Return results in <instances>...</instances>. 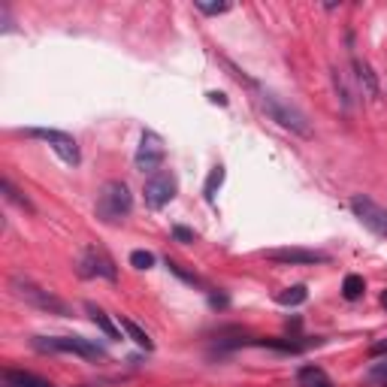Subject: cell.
I'll list each match as a JSON object with an SVG mask.
<instances>
[{
	"instance_id": "obj_1",
	"label": "cell",
	"mask_w": 387,
	"mask_h": 387,
	"mask_svg": "<svg viewBox=\"0 0 387 387\" xmlns=\"http://www.w3.org/2000/svg\"><path fill=\"white\" fill-rule=\"evenodd\" d=\"M260 106H263V112H267L269 118L276 121V125H282L285 130H291V134L303 136V139L312 136V125H309L306 112L296 109L294 103L282 100L276 91H267V88H260Z\"/></svg>"
},
{
	"instance_id": "obj_2",
	"label": "cell",
	"mask_w": 387,
	"mask_h": 387,
	"mask_svg": "<svg viewBox=\"0 0 387 387\" xmlns=\"http://www.w3.org/2000/svg\"><path fill=\"white\" fill-rule=\"evenodd\" d=\"M130 209H134V194H130V188L121 182V179H109L100 194H97V218L103 221V224H118V221H125L130 215Z\"/></svg>"
},
{
	"instance_id": "obj_3",
	"label": "cell",
	"mask_w": 387,
	"mask_h": 387,
	"mask_svg": "<svg viewBox=\"0 0 387 387\" xmlns=\"http://www.w3.org/2000/svg\"><path fill=\"white\" fill-rule=\"evenodd\" d=\"M30 345L43 354H76L82 360H106V351L100 345L82 339V336H34Z\"/></svg>"
},
{
	"instance_id": "obj_4",
	"label": "cell",
	"mask_w": 387,
	"mask_h": 387,
	"mask_svg": "<svg viewBox=\"0 0 387 387\" xmlns=\"http://www.w3.org/2000/svg\"><path fill=\"white\" fill-rule=\"evenodd\" d=\"M10 287H12V294L19 296V300H24L28 306H34V309H43V312H48V315H61V318H70L73 315L67 303L57 300L55 294H48L46 287H39L37 282H30V278L15 276L12 282H10Z\"/></svg>"
},
{
	"instance_id": "obj_5",
	"label": "cell",
	"mask_w": 387,
	"mask_h": 387,
	"mask_svg": "<svg viewBox=\"0 0 387 387\" xmlns=\"http://www.w3.org/2000/svg\"><path fill=\"white\" fill-rule=\"evenodd\" d=\"M143 194H145V206H148V209H154V212L163 209V206L172 203V200H176V194H179L176 172H172V170H158L154 176H148Z\"/></svg>"
},
{
	"instance_id": "obj_6",
	"label": "cell",
	"mask_w": 387,
	"mask_h": 387,
	"mask_svg": "<svg viewBox=\"0 0 387 387\" xmlns=\"http://www.w3.org/2000/svg\"><path fill=\"white\" fill-rule=\"evenodd\" d=\"M163 161H167V145H163V139L154 134V130H145L143 136H139V145H136V154H134V163L139 172H148V176H154Z\"/></svg>"
},
{
	"instance_id": "obj_7",
	"label": "cell",
	"mask_w": 387,
	"mask_h": 387,
	"mask_svg": "<svg viewBox=\"0 0 387 387\" xmlns=\"http://www.w3.org/2000/svg\"><path fill=\"white\" fill-rule=\"evenodd\" d=\"M76 273H79L82 278H97V276H103V278H109V282H115V278H118L115 260H112L103 249H97V245H88V249L79 254Z\"/></svg>"
},
{
	"instance_id": "obj_8",
	"label": "cell",
	"mask_w": 387,
	"mask_h": 387,
	"mask_svg": "<svg viewBox=\"0 0 387 387\" xmlns=\"http://www.w3.org/2000/svg\"><path fill=\"white\" fill-rule=\"evenodd\" d=\"M28 136L34 139H43V143H48L55 148V154L61 158L64 163H70V167H79L82 154H79V145L76 139H73L70 134H64V130H46V127H34V130H24Z\"/></svg>"
},
{
	"instance_id": "obj_9",
	"label": "cell",
	"mask_w": 387,
	"mask_h": 387,
	"mask_svg": "<svg viewBox=\"0 0 387 387\" xmlns=\"http://www.w3.org/2000/svg\"><path fill=\"white\" fill-rule=\"evenodd\" d=\"M267 260L285 263V267H315V263H330V254L312 249H273L267 251Z\"/></svg>"
},
{
	"instance_id": "obj_10",
	"label": "cell",
	"mask_w": 387,
	"mask_h": 387,
	"mask_svg": "<svg viewBox=\"0 0 387 387\" xmlns=\"http://www.w3.org/2000/svg\"><path fill=\"white\" fill-rule=\"evenodd\" d=\"M351 212L363 221L369 230L387 236V209H381V206L372 203L369 197H351Z\"/></svg>"
},
{
	"instance_id": "obj_11",
	"label": "cell",
	"mask_w": 387,
	"mask_h": 387,
	"mask_svg": "<svg viewBox=\"0 0 387 387\" xmlns=\"http://www.w3.org/2000/svg\"><path fill=\"white\" fill-rule=\"evenodd\" d=\"M3 387H55L43 375L24 372V369H3Z\"/></svg>"
},
{
	"instance_id": "obj_12",
	"label": "cell",
	"mask_w": 387,
	"mask_h": 387,
	"mask_svg": "<svg viewBox=\"0 0 387 387\" xmlns=\"http://www.w3.org/2000/svg\"><path fill=\"white\" fill-rule=\"evenodd\" d=\"M85 312H88V315H91V321L97 324V330H100V333L106 336V339H112V342H118V339H121L118 327L112 324V318L106 315V312H103L100 306H97V303H85Z\"/></svg>"
},
{
	"instance_id": "obj_13",
	"label": "cell",
	"mask_w": 387,
	"mask_h": 387,
	"mask_svg": "<svg viewBox=\"0 0 387 387\" xmlns=\"http://www.w3.org/2000/svg\"><path fill=\"white\" fill-rule=\"evenodd\" d=\"M118 324H121V330L127 333V339L134 342V345H139V348H145V351H152L154 348V342H152V336H148L143 327L136 324V321H130V318H125V315H118Z\"/></svg>"
},
{
	"instance_id": "obj_14",
	"label": "cell",
	"mask_w": 387,
	"mask_h": 387,
	"mask_svg": "<svg viewBox=\"0 0 387 387\" xmlns=\"http://www.w3.org/2000/svg\"><path fill=\"white\" fill-rule=\"evenodd\" d=\"M354 73H357V82H360V88L366 91V97H378V79H375V73L369 70V64L354 57Z\"/></svg>"
},
{
	"instance_id": "obj_15",
	"label": "cell",
	"mask_w": 387,
	"mask_h": 387,
	"mask_svg": "<svg viewBox=\"0 0 387 387\" xmlns=\"http://www.w3.org/2000/svg\"><path fill=\"white\" fill-rule=\"evenodd\" d=\"M306 300H309L306 285H294V287H287V291L276 294V303H278V306H303Z\"/></svg>"
},
{
	"instance_id": "obj_16",
	"label": "cell",
	"mask_w": 387,
	"mask_h": 387,
	"mask_svg": "<svg viewBox=\"0 0 387 387\" xmlns=\"http://www.w3.org/2000/svg\"><path fill=\"white\" fill-rule=\"evenodd\" d=\"M0 191H3V197H6L10 203L19 206V209H24V212H34V203H30L24 194L15 191V185L10 182V176H3V182H0Z\"/></svg>"
},
{
	"instance_id": "obj_17",
	"label": "cell",
	"mask_w": 387,
	"mask_h": 387,
	"mask_svg": "<svg viewBox=\"0 0 387 387\" xmlns=\"http://www.w3.org/2000/svg\"><path fill=\"white\" fill-rule=\"evenodd\" d=\"M366 291V282H363V276H345V282H342V296L345 300H360Z\"/></svg>"
},
{
	"instance_id": "obj_18",
	"label": "cell",
	"mask_w": 387,
	"mask_h": 387,
	"mask_svg": "<svg viewBox=\"0 0 387 387\" xmlns=\"http://www.w3.org/2000/svg\"><path fill=\"white\" fill-rule=\"evenodd\" d=\"M221 185H224V167H221V163H218V167H212L209 170V179H206V185H203V194H206V200H215V194H218V188Z\"/></svg>"
},
{
	"instance_id": "obj_19",
	"label": "cell",
	"mask_w": 387,
	"mask_h": 387,
	"mask_svg": "<svg viewBox=\"0 0 387 387\" xmlns=\"http://www.w3.org/2000/svg\"><path fill=\"white\" fill-rule=\"evenodd\" d=\"M167 269H170L172 276H179V278H182V282H188L191 287H203V291H206V282H203V278L197 276V273H188V269H185L179 260H170V258H167Z\"/></svg>"
},
{
	"instance_id": "obj_20",
	"label": "cell",
	"mask_w": 387,
	"mask_h": 387,
	"mask_svg": "<svg viewBox=\"0 0 387 387\" xmlns=\"http://www.w3.org/2000/svg\"><path fill=\"white\" fill-rule=\"evenodd\" d=\"M130 267H136V269H152V267H154V254L145 251V249L130 251Z\"/></svg>"
},
{
	"instance_id": "obj_21",
	"label": "cell",
	"mask_w": 387,
	"mask_h": 387,
	"mask_svg": "<svg viewBox=\"0 0 387 387\" xmlns=\"http://www.w3.org/2000/svg\"><path fill=\"white\" fill-rule=\"evenodd\" d=\"M296 378H300L303 384H309V387H312L315 381H321V378H327V375H324V369H318V366H303L300 372H296Z\"/></svg>"
},
{
	"instance_id": "obj_22",
	"label": "cell",
	"mask_w": 387,
	"mask_h": 387,
	"mask_svg": "<svg viewBox=\"0 0 387 387\" xmlns=\"http://www.w3.org/2000/svg\"><path fill=\"white\" fill-rule=\"evenodd\" d=\"M194 6H197L200 12H206V15H221V12H227V10H230L227 3H206V0H197Z\"/></svg>"
},
{
	"instance_id": "obj_23",
	"label": "cell",
	"mask_w": 387,
	"mask_h": 387,
	"mask_svg": "<svg viewBox=\"0 0 387 387\" xmlns=\"http://www.w3.org/2000/svg\"><path fill=\"white\" fill-rule=\"evenodd\" d=\"M172 240L182 242V245H191V242L197 240V236H194V230H188V227L179 224V227H172Z\"/></svg>"
},
{
	"instance_id": "obj_24",
	"label": "cell",
	"mask_w": 387,
	"mask_h": 387,
	"mask_svg": "<svg viewBox=\"0 0 387 387\" xmlns=\"http://www.w3.org/2000/svg\"><path fill=\"white\" fill-rule=\"evenodd\" d=\"M381 354H387V339H378L369 345V357H381Z\"/></svg>"
},
{
	"instance_id": "obj_25",
	"label": "cell",
	"mask_w": 387,
	"mask_h": 387,
	"mask_svg": "<svg viewBox=\"0 0 387 387\" xmlns=\"http://www.w3.org/2000/svg\"><path fill=\"white\" fill-rule=\"evenodd\" d=\"M209 100H212V103H218V106H227V97H224V94H218V91H209Z\"/></svg>"
},
{
	"instance_id": "obj_26",
	"label": "cell",
	"mask_w": 387,
	"mask_h": 387,
	"mask_svg": "<svg viewBox=\"0 0 387 387\" xmlns=\"http://www.w3.org/2000/svg\"><path fill=\"white\" fill-rule=\"evenodd\" d=\"M312 387H333V384H330V378H321V381H315Z\"/></svg>"
},
{
	"instance_id": "obj_27",
	"label": "cell",
	"mask_w": 387,
	"mask_h": 387,
	"mask_svg": "<svg viewBox=\"0 0 387 387\" xmlns=\"http://www.w3.org/2000/svg\"><path fill=\"white\" fill-rule=\"evenodd\" d=\"M381 306H384V309H387V291H384V294H381Z\"/></svg>"
}]
</instances>
